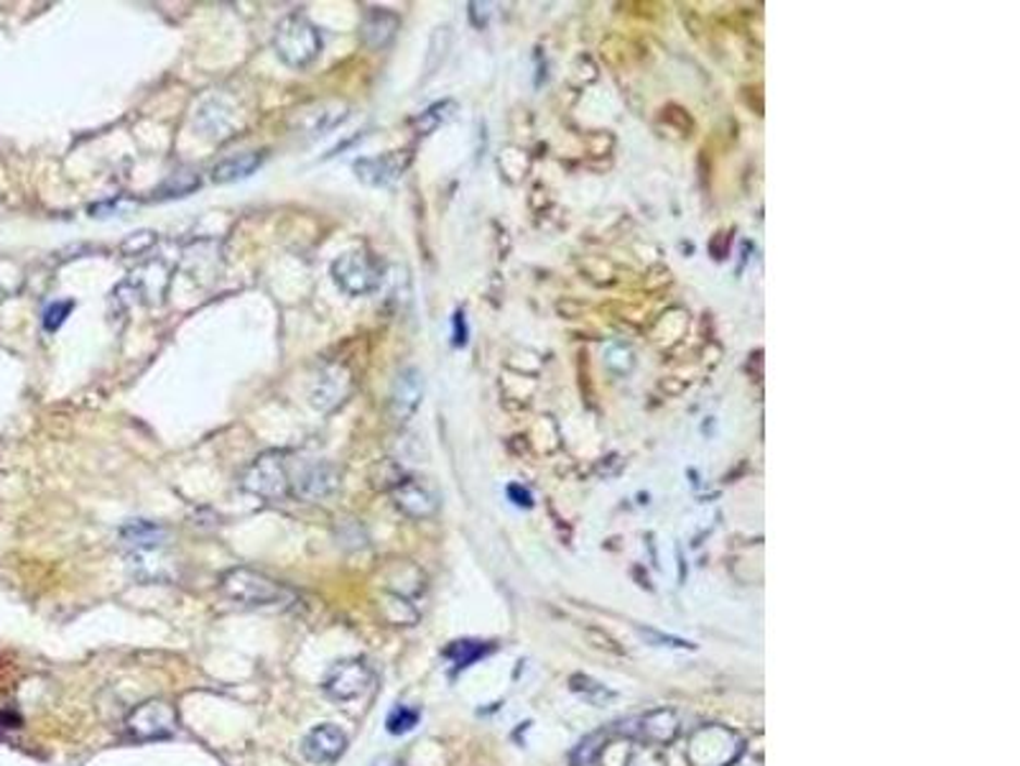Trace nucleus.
Instances as JSON below:
<instances>
[{
  "mask_svg": "<svg viewBox=\"0 0 1020 766\" xmlns=\"http://www.w3.org/2000/svg\"><path fill=\"white\" fill-rule=\"evenodd\" d=\"M455 113H457V102L455 100L434 102L432 108H426L424 113H421L416 121H413V125L419 128V134H432V131L439 128V125L452 121Z\"/></svg>",
  "mask_w": 1020,
  "mask_h": 766,
  "instance_id": "obj_20",
  "label": "nucleus"
},
{
  "mask_svg": "<svg viewBox=\"0 0 1020 766\" xmlns=\"http://www.w3.org/2000/svg\"><path fill=\"white\" fill-rule=\"evenodd\" d=\"M394 504L401 508L406 517L426 519L439 508V496L421 478H403L394 489Z\"/></svg>",
  "mask_w": 1020,
  "mask_h": 766,
  "instance_id": "obj_13",
  "label": "nucleus"
},
{
  "mask_svg": "<svg viewBox=\"0 0 1020 766\" xmlns=\"http://www.w3.org/2000/svg\"><path fill=\"white\" fill-rule=\"evenodd\" d=\"M421 399H424V375L419 368L398 371L394 386H390V417L396 422H409L421 407Z\"/></svg>",
  "mask_w": 1020,
  "mask_h": 766,
  "instance_id": "obj_12",
  "label": "nucleus"
},
{
  "mask_svg": "<svg viewBox=\"0 0 1020 766\" xmlns=\"http://www.w3.org/2000/svg\"><path fill=\"white\" fill-rule=\"evenodd\" d=\"M220 591L225 598L240 606H273L286 598V588L269 578V574L250 570V567H233L220 580Z\"/></svg>",
  "mask_w": 1020,
  "mask_h": 766,
  "instance_id": "obj_2",
  "label": "nucleus"
},
{
  "mask_svg": "<svg viewBox=\"0 0 1020 766\" xmlns=\"http://www.w3.org/2000/svg\"><path fill=\"white\" fill-rule=\"evenodd\" d=\"M128 572L140 583H172L179 574L166 547L128 552Z\"/></svg>",
  "mask_w": 1020,
  "mask_h": 766,
  "instance_id": "obj_11",
  "label": "nucleus"
},
{
  "mask_svg": "<svg viewBox=\"0 0 1020 766\" xmlns=\"http://www.w3.org/2000/svg\"><path fill=\"white\" fill-rule=\"evenodd\" d=\"M125 726L133 739L138 741H164L172 739L179 728V716L174 705L166 700H146L138 708H133L125 718Z\"/></svg>",
  "mask_w": 1020,
  "mask_h": 766,
  "instance_id": "obj_5",
  "label": "nucleus"
},
{
  "mask_svg": "<svg viewBox=\"0 0 1020 766\" xmlns=\"http://www.w3.org/2000/svg\"><path fill=\"white\" fill-rule=\"evenodd\" d=\"M347 115H350V108L339 100L312 102V106L297 110V115H294V128H297L301 136L320 138L329 134L332 128H337L343 121H347Z\"/></svg>",
  "mask_w": 1020,
  "mask_h": 766,
  "instance_id": "obj_9",
  "label": "nucleus"
},
{
  "mask_svg": "<svg viewBox=\"0 0 1020 766\" xmlns=\"http://www.w3.org/2000/svg\"><path fill=\"white\" fill-rule=\"evenodd\" d=\"M339 478L343 473L335 462L316 460L301 470L297 478H291V493L304 501H322L339 489Z\"/></svg>",
  "mask_w": 1020,
  "mask_h": 766,
  "instance_id": "obj_10",
  "label": "nucleus"
},
{
  "mask_svg": "<svg viewBox=\"0 0 1020 766\" xmlns=\"http://www.w3.org/2000/svg\"><path fill=\"white\" fill-rule=\"evenodd\" d=\"M371 766H403V764L398 762L396 756H381V758H375Z\"/></svg>",
  "mask_w": 1020,
  "mask_h": 766,
  "instance_id": "obj_28",
  "label": "nucleus"
},
{
  "mask_svg": "<svg viewBox=\"0 0 1020 766\" xmlns=\"http://www.w3.org/2000/svg\"><path fill=\"white\" fill-rule=\"evenodd\" d=\"M273 49L286 67L307 70L322 54V32L301 13H288L273 36Z\"/></svg>",
  "mask_w": 1020,
  "mask_h": 766,
  "instance_id": "obj_1",
  "label": "nucleus"
},
{
  "mask_svg": "<svg viewBox=\"0 0 1020 766\" xmlns=\"http://www.w3.org/2000/svg\"><path fill=\"white\" fill-rule=\"evenodd\" d=\"M455 343L457 345L468 343V328H464V314L462 312L455 314Z\"/></svg>",
  "mask_w": 1020,
  "mask_h": 766,
  "instance_id": "obj_26",
  "label": "nucleus"
},
{
  "mask_svg": "<svg viewBox=\"0 0 1020 766\" xmlns=\"http://www.w3.org/2000/svg\"><path fill=\"white\" fill-rule=\"evenodd\" d=\"M485 652H487V646H483L480 642H455L447 650V657L455 659L457 667H468L475 659L483 657Z\"/></svg>",
  "mask_w": 1020,
  "mask_h": 766,
  "instance_id": "obj_22",
  "label": "nucleus"
},
{
  "mask_svg": "<svg viewBox=\"0 0 1020 766\" xmlns=\"http://www.w3.org/2000/svg\"><path fill=\"white\" fill-rule=\"evenodd\" d=\"M352 394V373L343 363H324L309 386V401L314 409L332 411Z\"/></svg>",
  "mask_w": 1020,
  "mask_h": 766,
  "instance_id": "obj_7",
  "label": "nucleus"
},
{
  "mask_svg": "<svg viewBox=\"0 0 1020 766\" xmlns=\"http://www.w3.org/2000/svg\"><path fill=\"white\" fill-rule=\"evenodd\" d=\"M153 243H157V233H153V231L130 233L128 238L123 240L121 250H123V254H128V256H140V254H146V250H149Z\"/></svg>",
  "mask_w": 1020,
  "mask_h": 766,
  "instance_id": "obj_25",
  "label": "nucleus"
},
{
  "mask_svg": "<svg viewBox=\"0 0 1020 766\" xmlns=\"http://www.w3.org/2000/svg\"><path fill=\"white\" fill-rule=\"evenodd\" d=\"M263 164V153L261 151H242V153H233L223 161L212 166V182L214 184H231L238 180H248L256 169H261Z\"/></svg>",
  "mask_w": 1020,
  "mask_h": 766,
  "instance_id": "obj_17",
  "label": "nucleus"
},
{
  "mask_svg": "<svg viewBox=\"0 0 1020 766\" xmlns=\"http://www.w3.org/2000/svg\"><path fill=\"white\" fill-rule=\"evenodd\" d=\"M409 164V151H388L381 153V157H360L352 164V172L368 187H388V184L401 180Z\"/></svg>",
  "mask_w": 1020,
  "mask_h": 766,
  "instance_id": "obj_8",
  "label": "nucleus"
},
{
  "mask_svg": "<svg viewBox=\"0 0 1020 766\" xmlns=\"http://www.w3.org/2000/svg\"><path fill=\"white\" fill-rule=\"evenodd\" d=\"M242 489L265 501H281L291 493V473H288L286 453L271 450L258 455L242 473Z\"/></svg>",
  "mask_w": 1020,
  "mask_h": 766,
  "instance_id": "obj_3",
  "label": "nucleus"
},
{
  "mask_svg": "<svg viewBox=\"0 0 1020 766\" xmlns=\"http://www.w3.org/2000/svg\"><path fill=\"white\" fill-rule=\"evenodd\" d=\"M449 41H452V34H449V28L447 26H441V28H436L434 36H432V51H428V59H426V72L428 75H434V70L439 67L441 62H445V54H447V49H449Z\"/></svg>",
  "mask_w": 1020,
  "mask_h": 766,
  "instance_id": "obj_21",
  "label": "nucleus"
},
{
  "mask_svg": "<svg viewBox=\"0 0 1020 766\" xmlns=\"http://www.w3.org/2000/svg\"><path fill=\"white\" fill-rule=\"evenodd\" d=\"M72 309H75V301H72V299L54 301V305H51L47 312H43V328H47L49 333H54V330H59L64 325V320L70 317Z\"/></svg>",
  "mask_w": 1020,
  "mask_h": 766,
  "instance_id": "obj_24",
  "label": "nucleus"
},
{
  "mask_svg": "<svg viewBox=\"0 0 1020 766\" xmlns=\"http://www.w3.org/2000/svg\"><path fill=\"white\" fill-rule=\"evenodd\" d=\"M508 496L510 498H515V504H521V506H531V496L526 491L521 489V485H510L508 489Z\"/></svg>",
  "mask_w": 1020,
  "mask_h": 766,
  "instance_id": "obj_27",
  "label": "nucleus"
},
{
  "mask_svg": "<svg viewBox=\"0 0 1020 766\" xmlns=\"http://www.w3.org/2000/svg\"><path fill=\"white\" fill-rule=\"evenodd\" d=\"M235 123H238L235 108L227 106L223 98H210L197 108L195 125L202 131V136H210L214 141H223V138L231 136Z\"/></svg>",
  "mask_w": 1020,
  "mask_h": 766,
  "instance_id": "obj_15",
  "label": "nucleus"
},
{
  "mask_svg": "<svg viewBox=\"0 0 1020 766\" xmlns=\"http://www.w3.org/2000/svg\"><path fill=\"white\" fill-rule=\"evenodd\" d=\"M199 174L191 172V169H179L174 172L169 180L159 187V197L161 200H174V197H187L191 192L199 189Z\"/></svg>",
  "mask_w": 1020,
  "mask_h": 766,
  "instance_id": "obj_19",
  "label": "nucleus"
},
{
  "mask_svg": "<svg viewBox=\"0 0 1020 766\" xmlns=\"http://www.w3.org/2000/svg\"><path fill=\"white\" fill-rule=\"evenodd\" d=\"M398 28H401V18H398V13L388 9H371L365 13V18H362L360 34H362V41H365L371 49H386L388 44L396 39Z\"/></svg>",
  "mask_w": 1020,
  "mask_h": 766,
  "instance_id": "obj_16",
  "label": "nucleus"
},
{
  "mask_svg": "<svg viewBox=\"0 0 1020 766\" xmlns=\"http://www.w3.org/2000/svg\"><path fill=\"white\" fill-rule=\"evenodd\" d=\"M373 680L375 675L365 659H343L329 669L322 688L332 700L350 703V700L365 695V692L371 690Z\"/></svg>",
  "mask_w": 1020,
  "mask_h": 766,
  "instance_id": "obj_6",
  "label": "nucleus"
},
{
  "mask_svg": "<svg viewBox=\"0 0 1020 766\" xmlns=\"http://www.w3.org/2000/svg\"><path fill=\"white\" fill-rule=\"evenodd\" d=\"M332 279H335L339 289L350 294V297H365V294L381 289L383 269L373 256L352 250V254L339 256V259L332 263Z\"/></svg>",
  "mask_w": 1020,
  "mask_h": 766,
  "instance_id": "obj_4",
  "label": "nucleus"
},
{
  "mask_svg": "<svg viewBox=\"0 0 1020 766\" xmlns=\"http://www.w3.org/2000/svg\"><path fill=\"white\" fill-rule=\"evenodd\" d=\"M166 536H169V532L164 527L153 524V521H146V519L128 521V524L121 529V542L128 552L149 549V547H166Z\"/></svg>",
  "mask_w": 1020,
  "mask_h": 766,
  "instance_id": "obj_18",
  "label": "nucleus"
},
{
  "mask_svg": "<svg viewBox=\"0 0 1020 766\" xmlns=\"http://www.w3.org/2000/svg\"><path fill=\"white\" fill-rule=\"evenodd\" d=\"M416 724H419V711L406 708V705H401V708H396V711L388 716V720H386L388 731L394 733V736H401V733L413 731V728H416Z\"/></svg>",
  "mask_w": 1020,
  "mask_h": 766,
  "instance_id": "obj_23",
  "label": "nucleus"
},
{
  "mask_svg": "<svg viewBox=\"0 0 1020 766\" xmlns=\"http://www.w3.org/2000/svg\"><path fill=\"white\" fill-rule=\"evenodd\" d=\"M347 749V736L337 726L322 724L304 736L301 751L312 764H335Z\"/></svg>",
  "mask_w": 1020,
  "mask_h": 766,
  "instance_id": "obj_14",
  "label": "nucleus"
}]
</instances>
